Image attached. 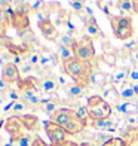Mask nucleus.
Wrapping results in <instances>:
<instances>
[{
  "label": "nucleus",
  "instance_id": "obj_31",
  "mask_svg": "<svg viewBox=\"0 0 138 146\" xmlns=\"http://www.w3.org/2000/svg\"><path fill=\"white\" fill-rule=\"evenodd\" d=\"M86 0H70V6L73 9L74 14H82L83 11H86V5H85Z\"/></svg>",
  "mask_w": 138,
  "mask_h": 146
},
{
  "label": "nucleus",
  "instance_id": "obj_37",
  "mask_svg": "<svg viewBox=\"0 0 138 146\" xmlns=\"http://www.w3.org/2000/svg\"><path fill=\"white\" fill-rule=\"evenodd\" d=\"M128 82H131V84H138V69H129Z\"/></svg>",
  "mask_w": 138,
  "mask_h": 146
},
{
  "label": "nucleus",
  "instance_id": "obj_12",
  "mask_svg": "<svg viewBox=\"0 0 138 146\" xmlns=\"http://www.w3.org/2000/svg\"><path fill=\"white\" fill-rule=\"evenodd\" d=\"M2 79L6 84H18L21 81V73H19V67L14 63H9L6 64L5 67L2 69Z\"/></svg>",
  "mask_w": 138,
  "mask_h": 146
},
{
  "label": "nucleus",
  "instance_id": "obj_47",
  "mask_svg": "<svg viewBox=\"0 0 138 146\" xmlns=\"http://www.w3.org/2000/svg\"><path fill=\"white\" fill-rule=\"evenodd\" d=\"M137 146H138V145H137Z\"/></svg>",
  "mask_w": 138,
  "mask_h": 146
},
{
  "label": "nucleus",
  "instance_id": "obj_2",
  "mask_svg": "<svg viewBox=\"0 0 138 146\" xmlns=\"http://www.w3.org/2000/svg\"><path fill=\"white\" fill-rule=\"evenodd\" d=\"M86 106L89 110V121L107 119V118H111V113H113V106L108 104L100 94H94L88 97Z\"/></svg>",
  "mask_w": 138,
  "mask_h": 146
},
{
  "label": "nucleus",
  "instance_id": "obj_38",
  "mask_svg": "<svg viewBox=\"0 0 138 146\" xmlns=\"http://www.w3.org/2000/svg\"><path fill=\"white\" fill-rule=\"evenodd\" d=\"M28 61H30L33 66H39V63H40V54H39V52H30Z\"/></svg>",
  "mask_w": 138,
  "mask_h": 146
},
{
  "label": "nucleus",
  "instance_id": "obj_1",
  "mask_svg": "<svg viewBox=\"0 0 138 146\" xmlns=\"http://www.w3.org/2000/svg\"><path fill=\"white\" fill-rule=\"evenodd\" d=\"M62 72L73 79L74 84L80 85L83 88H88L91 85V76H92V72H94V64L82 61V60L74 57L62 64Z\"/></svg>",
  "mask_w": 138,
  "mask_h": 146
},
{
  "label": "nucleus",
  "instance_id": "obj_23",
  "mask_svg": "<svg viewBox=\"0 0 138 146\" xmlns=\"http://www.w3.org/2000/svg\"><path fill=\"white\" fill-rule=\"evenodd\" d=\"M117 9L120 11L123 17H132L134 15L132 0H117Z\"/></svg>",
  "mask_w": 138,
  "mask_h": 146
},
{
  "label": "nucleus",
  "instance_id": "obj_32",
  "mask_svg": "<svg viewBox=\"0 0 138 146\" xmlns=\"http://www.w3.org/2000/svg\"><path fill=\"white\" fill-rule=\"evenodd\" d=\"M14 9H15V12H19V14H24V15H30V12H33L31 5L27 2H18L14 6Z\"/></svg>",
  "mask_w": 138,
  "mask_h": 146
},
{
  "label": "nucleus",
  "instance_id": "obj_22",
  "mask_svg": "<svg viewBox=\"0 0 138 146\" xmlns=\"http://www.w3.org/2000/svg\"><path fill=\"white\" fill-rule=\"evenodd\" d=\"M128 73H129V69H117V70H114L110 76V84L120 85L123 82H126L128 81Z\"/></svg>",
  "mask_w": 138,
  "mask_h": 146
},
{
  "label": "nucleus",
  "instance_id": "obj_46",
  "mask_svg": "<svg viewBox=\"0 0 138 146\" xmlns=\"http://www.w3.org/2000/svg\"><path fill=\"white\" fill-rule=\"evenodd\" d=\"M97 2H98V3H101V2H103V0H97Z\"/></svg>",
  "mask_w": 138,
  "mask_h": 146
},
{
  "label": "nucleus",
  "instance_id": "obj_9",
  "mask_svg": "<svg viewBox=\"0 0 138 146\" xmlns=\"http://www.w3.org/2000/svg\"><path fill=\"white\" fill-rule=\"evenodd\" d=\"M113 112L123 118L128 115H138V98L137 100H120L113 106Z\"/></svg>",
  "mask_w": 138,
  "mask_h": 146
},
{
  "label": "nucleus",
  "instance_id": "obj_42",
  "mask_svg": "<svg viewBox=\"0 0 138 146\" xmlns=\"http://www.w3.org/2000/svg\"><path fill=\"white\" fill-rule=\"evenodd\" d=\"M51 146H79V143H74V142H70V140H65V142H61V143H57V145H51Z\"/></svg>",
  "mask_w": 138,
  "mask_h": 146
},
{
  "label": "nucleus",
  "instance_id": "obj_5",
  "mask_svg": "<svg viewBox=\"0 0 138 146\" xmlns=\"http://www.w3.org/2000/svg\"><path fill=\"white\" fill-rule=\"evenodd\" d=\"M5 130L6 133L11 136V142L12 143H15V140H18L21 136L25 134V127H24V124H22V119L21 116H15V115H12L9 116L8 119L5 121Z\"/></svg>",
  "mask_w": 138,
  "mask_h": 146
},
{
  "label": "nucleus",
  "instance_id": "obj_24",
  "mask_svg": "<svg viewBox=\"0 0 138 146\" xmlns=\"http://www.w3.org/2000/svg\"><path fill=\"white\" fill-rule=\"evenodd\" d=\"M110 139H111V136L108 134V133L98 131V133H95V134H92V143H94L95 146H103V145H106Z\"/></svg>",
  "mask_w": 138,
  "mask_h": 146
},
{
  "label": "nucleus",
  "instance_id": "obj_3",
  "mask_svg": "<svg viewBox=\"0 0 138 146\" xmlns=\"http://www.w3.org/2000/svg\"><path fill=\"white\" fill-rule=\"evenodd\" d=\"M110 24H111V29H113L114 37L119 39V40L125 42L134 36V23L131 17L113 15L110 17Z\"/></svg>",
  "mask_w": 138,
  "mask_h": 146
},
{
  "label": "nucleus",
  "instance_id": "obj_6",
  "mask_svg": "<svg viewBox=\"0 0 138 146\" xmlns=\"http://www.w3.org/2000/svg\"><path fill=\"white\" fill-rule=\"evenodd\" d=\"M33 12L39 17V19H48L52 14H58L62 8L58 2H43V0H37L34 5H31Z\"/></svg>",
  "mask_w": 138,
  "mask_h": 146
},
{
  "label": "nucleus",
  "instance_id": "obj_45",
  "mask_svg": "<svg viewBox=\"0 0 138 146\" xmlns=\"http://www.w3.org/2000/svg\"><path fill=\"white\" fill-rule=\"evenodd\" d=\"M3 125H5V121H3V119H2V118H0V128H2V127H3Z\"/></svg>",
  "mask_w": 138,
  "mask_h": 146
},
{
  "label": "nucleus",
  "instance_id": "obj_30",
  "mask_svg": "<svg viewBox=\"0 0 138 146\" xmlns=\"http://www.w3.org/2000/svg\"><path fill=\"white\" fill-rule=\"evenodd\" d=\"M74 110H76L77 116L80 118L82 121L88 122V119H89V110H88V106L86 104H76Z\"/></svg>",
  "mask_w": 138,
  "mask_h": 146
},
{
  "label": "nucleus",
  "instance_id": "obj_7",
  "mask_svg": "<svg viewBox=\"0 0 138 146\" xmlns=\"http://www.w3.org/2000/svg\"><path fill=\"white\" fill-rule=\"evenodd\" d=\"M43 127H45V131L48 134L49 140H51V145H57V143H61V142H65L68 137V133L65 131L61 125H58L52 121H46L43 122Z\"/></svg>",
  "mask_w": 138,
  "mask_h": 146
},
{
  "label": "nucleus",
  "instance_id": "obj_13",
  "mask_svg": "<svg viewBox=\"0 0 138 146\" xmlns=\"http://www.w3.org/2000/svg\"><path fill=\"white\" fill-rule=\"evenodd\" d=\"M100 96H101L108 104H111V106H114L116 103L120 102L119 91H117V88L114 87L113 84H107L106 87H103V88H101V92H100Z\"/></svg>",
  "mask_w": 138,
  "mask_h": 146
},
{
  "label": "nucleus",
  "instance_id": "obj_39",
  "mask_svg": "<svg viewBox=\"0 0 138 146\" xmlns=\"http://www.w3.org/2000/svg\"><path fill=\"white\" fill-rule=\"evenodd\" d=\"M125 121L131 127H137L138 125V115H128V116H125Z\"/></svg>",
  "mask_w": 138,
  "mask_h": 146
},
{
  "label": "nucleus",
  "instance_id": "obj_43",
  "mask_svg": "<svg viewBox=\"0 0 138 146\" xmlns=\"http://www.w3.org/2000/svg\"><path fill=\"white\" fill-rule=\"evenodd\" d=\"M134 5V14H138V0H132Z\"/></svg>",
  "mask_w": 138,
  "mask_h": 146
},
{
  "label": "nucleus",
  "instance_id": "obj_4",
  "mask_svg": "<svg viewBox=\"0 0 138 146\" xmlns=\"http://www.w3.org/2000/svg\"><path fill=\"white\" fill-rule=\"evenodd\" d=\"M73 51H74L76 58L82 60V61H86V63H94V60L97 57L94 43H92V39L89 36H83L80 40H77Z\"/></svg>",
  "mask_w": 138,
  "mask_h": 146
},
{
  "label": "nucleus",
  "instance_id": "obj_14",
  "mask_svg": "<svg viewBox=\"0 0 138 146\" xmlns=\"http://www.w3.org/2000/svg\"><path fill=\"white\" fill-rule=\"evenodd\" d=\"M120 139L128 146H137L138 145V127L128 125L126 128H123L120 131Z\"/></svg>",
  "mask_w": 138,
  "mask_h": 146
},
{
  "label": "nucleus",
  "instance_id": "obj_18",
  "mask_svg": "<svg viewBox=\"0 0 138 146\" xmlns=\"http://www.w3.org/2000/svg\"><path fill=\"white\" fill-rule=\"evenodd\" d=\"M11 25H12L14 29H16L18 31L30 29V19H28V15H24V14H19V12H15L14 17H12Z\"/></svg>",
  "mask_w": 138,
  "mask_h": 146
},
{
  "label": "nucleus",
  "instance_id": "obj_36",
  "mask_svg": "<svg viewBox=\"0 0 138 146\" xmlns=\"http://www.w3.org/2000/svg\"><path fill=\"white\" fill-rule=\"evenodd\" d=\"M103 146H128V145L125 143L120 137H111L110 140L106 145H103Z\"/></svg>",
  "mask_w": 138,
  "mask_h": 146
},
{
  "label": "nucleus",
  "instance_id": "obj_15",
  "mask_svg": "<svg viewBox=\"0 0 138 146\" xmlns=\"http://www.w3.org/2000/svg\"><path fill=\"white\" fill-rule=\"evenodd\" d=\"M64 91H65V94H67V97L70 100H77V98H80L86 94V88H83V87H80V85H77L74 82L65 84Z\"/></svg>",
  "mask_w": 138,
  "mask_h": 146
},
{
  "label": "nucleus",
  "instance_id": "obj_10",
  "mask_svg": "<svg viewBox=\"0 0 138 146\" xmlns=\"http://www.w3.org/2000/svg\"><path fill=\"white\" fill-rule=\"evenodd\" d=\"M77 116L76 113V110L74 109H70V108H61V109H58L54 115L51 116V121L52 122H55L58 125H61V127L64 128L65 125H67L71 119H74Z\"/></svg>",
  "mask_w": 138,
  "mask_h": 146
},
{
  "label": "nucleus",
  "instance_id": "obj_17",
  "mask_svg": "<svg viewBox=\"0 0 138 146\" xmlns=\"http://www.w3.org/2000/svg\"><path fill=\"white\" fill-rule=\"evenodd\" d=\"M21 119H22V124L27 131L30 133H37L40 130V121L39 118L33 113H25V115H21Z\"/></svg>",
  "mask_w": 138,
  "mask_h": 146
},
{
  "label": "nucleus",
  "instance_id": "obj_8",
  "mask_svg": "<svg viewBox=\"0 0 138 146\" xmlns=\"http://www.w3.org/2000/svg\"><path fill=\"white\" fill-rule=\"evenodd\" d=\"M37 27L40 30V33L43 35L45 39H48L51 42H57L60 39V31H58L57 25L54 24L51 18L48 19H39L37 21Z\"/></svg>",
  "mask_w": 138,
  "mask_h": 146
},
{
  "label": "nucleus",
  "instance_id": "obj_41",
  "mask_svg": "<svg viewBox=\"0 0 138 146\" xmlns=\"http://www.w3.org/2000/svg\"><path fill=\"white\" fill-rule=\"evenodd\" d=\"M31 146H51V145H46L39 136H34V140H33V145Z\"/></svg>",
  "mask_w": 138,
  "mask_h": 146
},
{
  "label": "nucleus",
  "instance_id": "obj_34",
  "mask_svg": "<svg viewBox=\"0 0 138 146\" xmlns=\"http://www.w3.org/2000/svg\"><path fill=\"white\" fill-rule=\"evenodd\" d=\"M12 60H14V54L9 52V51H3L2 54H0V67L3 69L6 64L12 63Z\"/></svg>",
  "mask_w": 138,
  "mask_h": 146
},
{
  "label": "nucleus",
  "instance_id": "obj_28",
  "mask_svg": "<svg viewBox=\"0 0 138 146\" xmlns=\"http://www.w3.org/2000/svg\"><path fill=\"white\" fill-rule=\"evenodd\" d=\"M18 67H19V73H21V75H24V76L28 78L31 73L34 72V67H36V66H33V64L28 61V60H24V61L19 64Z\"/></svg>",
  "mask_w": 138,
  "mask_h": 146
},
{
  "label": "nucleus",
  "instance_id": "obj_20",
  "mask_svg": "<svg viewBox=\"0 0 138 146\" xmlns=\"http://www.w3.org/2000/svg\"><path fill=\"white\" fill-rule=\"evenodd\" d=\"M55 54L58 55V60H60L62 64H64L65 61H68V60L74 58V51H73V48H68V46L61 45V43L57 45V52H55Z\"/></svg>",
  "mask_w": 138,
  "mask_h": 146
},
{
  "label": "nucleus",
  "instance_id": "obj_33",
  "mask_svg": "<svg viewBox=\"0 0 138 146\" xmlns=\"http://www.w3.org/2000/svg\"><path fill=\"white\" fill-rule=\"evenodd\" d=\"M33 140H34V137H33L31 134H28V133H25L24 136H21L18 139V140H15V146H31L33 145Z\"/></svg>",
  "mask_w": 138,
  "mask_h": 146
},
{
  "label": "nucleus",
  "instance_id": "obj_40",
  "mask_svg": "<svg viewBox=\"0 0 138 146\" xmlns=\"http://www.w3.org/2000/svg\"><path fill=\"white\" fill-rule=\"evenodd\" d=\"M12 0H0V9H8V8H12Z\"/></svg>",
  "mask_w": 138,
  "mask_h": 146
},
{
  "label": "nucleus",
  "instance_id": "obj_21",
  "mask_svg": "<svg viewBox=\"0 0 138 146\" xmlns=\"http://www.w3.org/2000/svg\"><path fill=\"white\" fill-rule=\"evenodd\" d=\"M107 84H110V78L107 75H104L103 72H97L94 70L92 72V76H91V85H95V87H106Z\"/></svg>",
  "mask_w": 138,
  "mask_h": 146
},
{
  "label": "nucleus",
  "instance_id": "obj_27",
  "mask_svg": "<svg viewBox=\"0 0 138 146\" xmlns=\"http://www.w3.org/2000/svg\"><path fill=\"white\" fill-rule=\"evenodd\" d=\"M27 109H28V106L25 104L22 100H16V102H14V104H12L11 112H12L15 116H21V113H24Z\"/></svg>",
  "mask_w": 138,
  "mask_h": 146
},
{
  "label": "nucleus",
  "instance_id": "obj_26",
  "mask_svg": "<svg viewBox=\"0 0 138 146\" xmlns=\"http://www.w3.org/2000/svg\"><path fill=\"white\" fill-rule=\"evenodd\" d=\"M18 35H19V37L22 39L24 45H27V46H28L30 43H36V42H37V39H36V36H34V33H33L30 29L18 31Z\"/></svg>",
  "mask_w": 138,
  "mask_h": 146
},
{
  "label": "nucleus",
  "instance_id": "obj_44",
  "mask_svg": "<svg viewBox=\"0 0 138 146\" xmlns=\"http://www.w3.org/2000/svg\"><path fill=\"white\" fill-rule=\"evenodd\" d=\"M5 100H6V96L5 94H0V104H2Z\"/></svg>",
  "mask_w": 138,
  "mask_h": 146
},
{
  "label": "nucleus",
  "instance_id": "obj_25",
  "mask_svg": "<svg viewBox=\"0 0 138 146\" xmlns=\"http://www.w3.org/2000/svg\"><path fill=\"white\" fill-rule=\"evenodd\" d=\"M57 27H65V25H70V14L67 11L61 9L57 15V23H54Z\"/></svg>",
  "mask_w": 138,
  "mask_h": 146
},
{
  "label": "nucleus",
  "instance_id": "obj_35",
  "mask_svg": "<svg viewBox=\"0 0 138 146\" xmlns=\"http://www.w3.org/2000/svg\"><path fill=\"white\" fill-rule=\"evenodd\" d=\"M6 29H8V15L3 9H0V31L5 35Z\"/></svg>",
  "mask_w": 138,
  "mask_h": 146
},
{
  "label": "nucleus",
  "instance_id": "obj_16",
  "mask_svg": "<svg viewBox=\"0 0 138 146\" xmlns=\"http://www.w3.org/2000/svg\"><path fill=\"white\" fill-rule=\"evenodd\" d=\"M89 125L94 130L97 131H114L116 130V121H113L111 118H107V119H97V121H91Z\"/></svg>",
  "mask_w": 138,
  "mask_h": 146
},
{
  "label": "nucleus",
  "instance_id": "obj_11",
  "mask_svg": "<svg viewBox=\"0 0 138 146\" xmlns=\"http://www.w3.org/2000/svg\"><path fill=\"white\" fill-rule=\"evenodd\" d=\"M39 79V90L46 94H54L57 90L61 87L58 82V78L54 75H45L43 78H37Z\"/></svg>",
  "mask_w": 138,
  "mask_h": 146
},
{
  "label": "nucleus",
  "instance_id": "obj_29",
  "mask_svg": "<svg viewBox=\"0 0 138 146\" xmlns=\"http://www.w3.org/2000/svg\"><path fill=\"white\" fill-rule=\"evenodd\" d=\"M58 43L65 45V46H68V48H74L76 43H77V40H76L73 36H70V35H67V33H64V35H60Z\"/></svg>",
  "mask_w": 138,
  "mask_h": 146
},
{
  "label": "nucleus",
  "instance_id": "obj_19",
  "mask_svg": "<svg viewBox=\"0 0 138 146\" xmlns=\"http://www.w3.org/2000/svg\"><path fill=\"white\" fill-rule=\"evenodd\" d=\"M58 61H60V60H58L57 54H54V52H51V51H46V54H40V63H39V66H40L42 69L48 70V69L54 67Z\"/></svg>",
  "mask_w": 138,
  "mask_h": 146
}]
</instances>
